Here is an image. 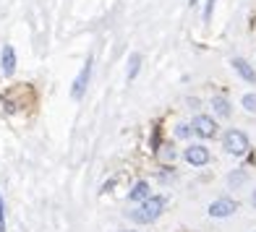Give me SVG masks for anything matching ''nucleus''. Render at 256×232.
Segmentation results:
<instances>
[{
    "instance_id": "f257e3e1",
    "label": "nucleus",
    "mask_w": 256,
    "mask_h": 232,
    "mask_svg": "<svg viewBox=\"0 0 256 232\" xmlns=\"http://www.w3.org/2000/svg\"><path fill=\"white\" fill-rule=\"evenodd\" d=\"M165 206H168L165 196H149V199L138 201L136 209L128 212V219L136 222V225H152L154 219H160L162 214H165Z\"/></svg>"
},
{
    "instance_id": "f03ea898",
    "label": "nucleus",
    "mask_w": 256,
    "mask_h": 232,
    "mask_svg": "<svg viewBox=\"0 0 256 232\" xmlns=\"http://www.w3.org/2000/svg\"><path fill=\"white\" fill-rule=\"evenodd\" d=\"M222 146H225V152L228 154H232V157H243L248 152V136L243 133V131H238V128H230L225 136H222Z\"/></svg>"
},
{
    "instance_id": "7ed1b4c3",
    "label": "nucleus",
    "mask_w": 256,
    "mask_h": 232,
    "mask_svg": "<svg viewBox=\"0 0 256 232\" xmlns=\"http://www.w3.org/2000/svg\"><path fill=\"white\" fill-rule=\"evenodd\" d=\"M191 133L199 138H214L217 136V120L212 115H196L191 120Z\"/></svg>"
},
{
    "instance_id": "20e7f679",
    "label": "nucleus",
    "mask_w": 256,
    "mask_h": 232,
    "mask_svg": "<svg viewBox=\"0 0 256 232\" xmlns=\"http://www.w3.org/2000/svg\"><path fill=\"white\" fill-rule=\"evenodd\" d=\"M183 157L191 167H204V165H209V159H212V154H209V149L204 144H191L183 152Z\"/></svg>"
},
{
    "instance_id": "39448f33",
    "label": "nucleus",
    "mask_w": 256,
    "mask_h": 232,
    "mask_svg": "<svg viewBox=\"0 0 256 232\" xmlns=\"http://www.w3.org/2000/svg\"><path fill=\"white\" fill-rule=\"evenodd\" d=\"M238 212V204L232 201V199H217L209 204V217H214V219H225V217H232Z\"/></svg>"
},
{
    "instance_id": "423d86ee",
    "label": "nucleus",
    "mask_w": 256,
    "mask_h": 232,
    "mask_svg": "<svg viewBox=\"0 0 256 232\" xmlns=\"http://www.w3.org/2000/svg\"><path fill=\"white\" fill-rule=\"evenodd\" d=\"M89 78H92V57H86L84 68H81V73L76 76L74 86H71V97H74V99L84 97V91H86V86H89Z\"/></svg>"
},
{
    "instance_id": "0eeeda50",
    "label": "nucleus",
    "mask_w": 256,
    "mask_h": 232,
    "mask_svg": "<svg viewBox=\"0 0 256 232\" xmlns=\"http://www.w3.org/2000/svg\"><path fill=\"white\" fill-rule=\"evenodd\" d=\"M0 68H3V76H14L16 73V50H14V44H3V52H0Z\"/></svg>"
},
{
    "instance_id": "6e6552de",
    "label": "nucleus",
    "mask_w": 256,
    "mask_h": 232,
    "mask_svg": "<svg viewBox=\"0 0 256 232\" xmlns=\"http://www.w3.org/2000/svg\"><path fill=\"white\" fill-rule=\"evenodd\" d=\"M230 65H232V71H236L246 84H256V71H254V65H248L243 57H232L230 60Z\"/></svg>"
},
{
    "instance_id": "1a4fd4ad",
    "label": "nucleus",
    "mask_w": 256,
    "mask_h": 232,
    "mask_svg": "<svg viewBox=\"0 0 256 232\" xmlns=\"http://www.w3.org/2000/svg\"><path fill=\"white\" fill-rule=\"evenodd\" d=\"M152 196V188H149V183L146 180H138L131 191H128V201H134V204H138V201H144V199H149Z\"/></svg>"
},
{
    "instance_id": "9d476101",
    "label": "nucleus",
    "mask_w": 256,
    "mask_h": 232,
    "mask_svg": "<svg viewBox=\"0 0 256 232\" xmlns=\"http://www.w3.org/2000/svg\"><path fill=\"white\" fill-rule=\"evenodd\" d=\"M212 110L220 115V118H230V112H232V107H230V102L225 99V97H212Z\"/></svg>"
},
{
    "instance_id": "9b49d317",
    "label": "nucleus",
    "mask_w": 256,
    "mask_h": 232,
    "mask_svg": "<svg viewBox=\"0 0 256 232\" xmlns=\"http://www.w3.org/2000/svg\"><path fill=\"white\" fill-rule=\"evenodd\" d=\"M138 68H142V55L134 52L131 57H128V71H126V78H128V81H134V78H136V73H138Z\"/></svg>"
},
{
    "instance_id": "f8f14e48",
    "label": "nucleus",
    "mask_w": 256,
    "mask_h": 232,
    "mask_svg": "<svg viewBox=\"0 0 256 232\" xmlns=\"http://www.w3.org/2000/svg\"><path fill=\"white\" fill-rule=\"evenodd\" d=\"M246 180H248V175L243 170H236V172H230V175H228V185H230V188H238V185H243Z\"/></svg>"
},
{
    "instance_id": "ddd939ff",
    "label": "nucleus",
    "mask_w": 256,
    "mask_h": 232,
    "mask_svg": "<svg viewBox=\"0 0 256 232\" xmlns=\"http://www.w3.org/2000/svg\"><path fill=\"white\" fill-rule=\"evenodd\" d=\"M243 110L256 115V94H246V97H243Z\"/></svg>"
},
{
    "instance_id": "4468645a",
    "label": "nucleus",
    "mask_w": 256,
    "mask_h": 232,
    "mask_svg": "<svg viewBox=\"0 0 256 232\" xmlns=\"http://www.w3.org/2000/svg\"><path fill=\"white\" fill-rule=\"evenodd\" d=\"M176 136H178V138H188V136H194V133H191V125H188V123H180L178 128H176Z\"/></svg>"
},
{
    "instance_id": "2eb2a0df",
    "label": "nucleus",
    "mask_w": 256,
    "mask_h": 232,
    "mask_svg": "<svg viewBox=\"0 0 256 232\" xmlns=\"http://www.w3.org/2000/svg\"><path fill=\"white\" fill-rule=\"evenodd\" d=\"M8 230V222H6V201H3V196H0V232H6Z\"/></svg>"
},
{
    "instance_id": "dca6fc26",
    "label": "nucleus",
    "mask_w": 256,
    "mask_h": 232,
    "mask_svg": "<svg viewBox=\"0 0 256 232\" xmlns=\"http://www.w3.org/2000/svg\"><path fill=\"white\" fill-rule=\"evenodd\" d=\"M214 13V0H206V8H204V21H209Z\"/></svg>"
},
{
    "instance_id": "f3484780",
    "label": "nucleus",
    "mask_w": 256,
    "mask_h": 232,
    "mask_svg": "<svg viewBox=\"0 0 256 232\" xmlns=\"http://www.w3.org/2000/svg\"><path fill=\"white\" fill-rule=\"evenodd\" d=\"M160 154H162V159H170V162H172V159H176V149H172V146H170V149H162Z\"/></svg>"
},
{
    "instance_id": "a211bd4d",
    "label": "nucleus",
    "mask_w": 256,
    "mask_h": 232,
    "mask_svg": "<svg viewBox=\"0 0 256 232\" xmlns=\"http://www.w3.org/2000/svg\"><path fill=\"white\" fill-rule=\"evenodd\" d=\"M188 107H191V110H199L202 104H199V99H188Z\"/></svg>"
},
{
    "instance_id": "6ab92c4d",
    "label": "nucleus",
    "mask_w": 256,
    "mask_h": 232,
    "mask_svg": "<svg viewBox=\"0 0 256 232\" xmlns=\"http://www.w3.org/2000/svg\"><path fill=\"white\" fill-rule=\"evenodd\" d=\"M251 206H254V209H256V191H254V193H251Z\"/></svg>"
},
{
    "instance_id": "aec40b11",
    "label": "nucleus",
    "mask_w": 256,
    "mask_h": 232,
    "mask_svg": "<svg viewBox=\"0 0 256 232\" xmlns=\"http://www.w3.org/2000/svg\"><path fill=\"white\" fill-rule=\"evenodd\" d=\"M120 232H134V230H120Z\"/></svg>"
}]
</instances>
